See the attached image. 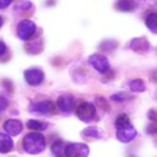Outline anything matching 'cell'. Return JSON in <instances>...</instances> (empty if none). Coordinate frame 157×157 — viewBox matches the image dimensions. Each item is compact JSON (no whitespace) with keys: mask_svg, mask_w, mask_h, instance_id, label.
I'll return each instance as SVG.
<instances>
[{"mask_svg":"<svg viewBox=\"0 0 157 157\" xmlns=\"http://www.w3.org/2000/svg\"><path fill=\"white\" fill-rule=\"evenodd\" d=\"M23 150L29 155H37L45 148V139L40 132L33 131L27 134L22 141Z\"/></svg>","mask_w":157,"mask_h":157,"instance_id":"obj_1","label":"cell"},{"mask_svg":"<svg viewBox=\"0 0 157 157\" xmlns=\"http://www.w3.org/2000/svg\"><path fill=\"white\" fill-rule=\"evenodd\" d=\"M88 153H90V148L86 144L71 142L65 146V156L66 157H87Z\"/></svg>","mask_w":157,"mask_h":157,"instance_id":"obj_2","label":"cell"},{"mask_svg":"<svg viewBox=\"0 0 157 157\" xmlns=\"http://www.w3.org/2000/svg\"><path fill=\"white\" fill-rule=\"evenodd\" d=\"M76 115L82 121H91L96 117V107L90 102H82L76 108Z\"/></svg>","mask_w":157,"mask_h":157,"instance_id":"obj_3","label":"cell"},{"mask_svg":"<svg viewBox=\"0 0 157 157\" xmlns=\"http://www.w3.org/2000/svg\"><path fill=\"white\" fill-rule=\"evenodd\" d=\"M36 32V25L31 20H22L17 25V36L22 40L29 39Z\"/></svg>","mask_w":157,"mask_h":157,"instance_id":"obj_4","label":"cell"},{"mask_svg":"<svg viewBox=\"0 0 157 157\" xmlns=\"http://www.w3.org/2000/svg\"><path fill=\"white\" fill-rule=\"evenodd\" d=\"M88 63L90 65L97 70L98 72H102V74H105L107 71H109V61L108 59L104 56V55H101V54H92L90 58H88Z\"/></svg>","mask_w":157,"mask_h":157,"instance_id":"obj_5","label":"cell"},{"mask_svg":"<svg viewBox=\"0 0 157 157\" xmlns=\"http://www.w3.org/2000/svg\"><path fill=\"white\" fill-rule=\"evenodd\" d=\"M29 110L37 114H53L55 112V105L52 101H40L32 103L29 105Z\"/></svg>","mask_w":157,"mask_h":157,"instance_id":"obj_6","label":"cell"},{"mask_svg":"<svg viewBox=\"0 0 157 157\" xmlns=\"http://www.w3.org/2000/svg\"><path fill=\"white\" fill-rule=\"evenodd\" d=\"M25 80L31 86H38L44 80V74L39 69H28L25 71Z\"/></svg>","mask_w":157,"mask_h":157,"instance_id":"obj_7","label":"cell"},{"mask_svg":"<svg viewBox=\"0 0 157 157\" xmlns=\"http://www.w3.org/2000/svg\"><path fill=\"white\" fill-rule=\"evenodd\" d=\"M136 134H137V131L131 124H129V125H126V126H124L121 129H117V139L119 141H121V142L132 141L135 139Z\"/></svg>","mask_w":157,"mask_h":157,"instance_id":"obj_8","label":"cell"},{"mask_svg":"<svg viewBox=\"0 0 157 157\" xmlns=\"http://www.w3.org/2000/svg\"><path fill=\"white\" fill-rule=\"evenodd\" d=\"M130 48L131 50H134L135 53L139 54H145L146 52H148L150 49V43L146 38L144 37H139V38H132L130 40Z\"/></svg>","mask_w":157,"mask_h":157,"instance_id":"obj_9","label":"cell"},{"mask_svg":"<svg viewBox=\"0 0 157 157\" xmlns=\"http://www.w3.org/2000/svg\"><path fill=\"white\" fill-rule=\"evenodd\" d=\"M4 130L10 136H16L22 131V123L16 119H9L4 123Z\"/></svg>","mask_w":157,"mask_h":157,"instance_id":"obj_10","label":"cell"},{"mask_svg":"<svg viewBox=\"0 0 157 157\" xmlns=\"http://www.w3.org/2000/svg\"><path fill=\"white\" fill-rule=\"evenodd\" d=\"M56 105L61 112L69 113L72 109V105H74V97L71 94H61V96L58 97Z\"/></svg>","mask_w":157,"mask_h":157,"instance_id":"obj_11","label":"cell"},{"mask_svg":"<svg viewBox=\"0 0 157 157\" xmlns=\"http://www.w3.org/2000/svg\"><path fill=\"white\" fill-rule=\"evenodd\" d=\"M13 141L7 134L0 132V153H7L12 150Z\"/></svg>","mask_w":157,"mask_h":157,"instance_id":"obj_12","label":"cell"},{"mask_svg":"<svg viewBox=\"0 0 157 157\" xmlns=\"http://www.w3.org/2000/svg\"><path fill=\"white\" fill-rule=\"evenodd\" d=\"M136 7V0H118L117 9L123 12H130L134 11Z\"/></svg>","mask_w":157,"mask_h":157,"instance_id":"obj_13","label":"cell"},{"mask_svg":"<svg viewBox=\"0 0 157 157\" xmlns=\"http://www.w3.org/2000/svg\"><path fill=\"white\" fill-rule=\"evenodd\" d=\"M52 152L55 157H64L65 156V145L63 140H55L52 144Z\"/></svg>","mask_w":157,"mask_h":157,"instance_id":"obj_14","label":"cell"},{"mask_svg":"<svg viewBox=\"0 0 157 157\" xmlns=\"http://www.w3.org/2000/svg\"><path fill=\"white\" fill-rule=\"evenodd\" d=\"M145 23H146V27L152 33H157V13L156 12L148 13L146 20H145Z\"/></svg>","mask_w":157,"mask_h":157,"instance_id":"obj_15","label":"cell"},{"mask_svg":"<svg viewBox=\"0 0 157 157\" xmlns=\"http://www.w3.org/2000/svg\"><path fill=\"white\" fill-rule=\"evenodd\" d=\"M82 135L88 136V137H94V139H102L103 131L97 126H88L82 131Z\"/></svg>","mask_w":157,"mask_h":157,"instance_id":"obj_16","label":"cell"},{"mask_svg":"<svg viewBox=\"0 0 157 157\" xmlns=\"http://www.w3.org/2000/svg\"><path fill=\"white\" fill-rule=\"evenodd\" d=\"M129 88L132 92H144L146 90V86L141 78H134L129 82Z\"/></svg>","mask_w":157,"mask_h":157,"instance_id":"obj_17","label":"cell"},{"mask_svg":"<svg viewBox=\"0 0 157 157\" xmlns=\"http://www.w3.org/2000/svg\"><path fill=\"white\" fill-rule=\"evenodd\" d=\"M27 126L32 130H37V131H42V130H45L47 129V123H43V121H39V120H28L27 121Z\"/></svg>","mask_w":157,"mask_h":157,"instance_id":"obj_18","label":"cell"},{"mask_svg":"<svg viewBox=\"0 0 157 157\" xmlns=\"http://www.w3.org/2000/svg\"><path fill=\"white\" fill-rule=\"evenodd\" d=\"M129 124H130V120H129V117L126 114H119L115 119V123H114L117 129H121V128H124Z\"/></svg>","mask_w":157,"mask_h":157,"instance_id":"obj_19","label":"cell"},{"mask_svg":"<svg viewBox=\"0 0 157 157\" xmlns=\"http://www.w3.org/2000/svg\"><path fill=\"white\" fill-rule=\"evenodd\" d=\"M132 97L129 94V93H126V92H119V93H115V94H112V97H110V99L112 101H114V102H125V101H129V99H131Z\"/></svg>","mask_w":157,"mask_h":157,"instance_id":"obj_20","label":"cell"},{"mask_svg":"<svg viewBox=\"0 0 157 157\" xmlns=\"http://www.w3.org/2000/svg\"><path fill=\"white\" fill-rule=\"evenodd\" d=\"M31 6H32V4H31L29 1H27V0H21L20 2L16 4L15 10H28Z\"/></svg>","mask_w":157,"mask_h":157,"instance_id":"obj_21","label":"cell"},{"mask_svg":"<svg viewBox=\"0 0 157 157\" xmlns=\"http://www.w3.org/2000/svg\"><path fill=\"white\" fill-rule=\"evenodd\" d=\"M115 47H117V43L113 42V40H105V42H103L101 44V48L103 50H113Z\"/></svg>","mask_w":157,"mask_h":157,"instance_id":"obj_22","label":"cell"},{"mask_svg":"<svg viewBox=\"0 0 157 157\" xmlns=\"http://www.w3.org/2000/svg\"><path fill=\"white\" fill-rule=\"evenodd\" d=\"M147 118L152 121V123H157V110L156 109H150L147 112Z\"/></svg>","mask_w":157,"mask_h":157,"instance_id":"obj_23","label":"cell"},{"mask_svg":"<svg viewBox=\"0 0 157 157\" xmlns=\"http://www.w3.org/2000/svg\"><path fill=\"white\" fill-rule=\"evenodd\" d=\"M146 131H147V134H150V135H157V123L150 124V125L147 126Z\"/></svg>","mask_w":157,"mask_h":157,"instance_id":"obj_24","label":"cell"},{"mask_svg":"<svg viewBox=\"0 0 157 157\" xmlns=\"http://www.w3.org/2000/svg\"><path fill=\"white\" fill-rule=\"evenodd\" d=\"M9 107V102L4 96H0V112H4Z\"/></svg>","mask_w":157,"mask_h":157,"instance_id":"obj_25","label":"cell"},{"mask_svg":"<svg viewBox=\"0 0 157 157\" xmlns=\"http://www.w3.org/2000/svg\"><path fill=\"white\" fill-rule=\"evenodd\" d=\"M97 102H98V104H99L101 107H103L104 110H109V105H108V103L105 102V99H104L103 97H98V98H97Z\"/></svg>","mask_w":157,"mask_h":157,"instance_id":"obj_26","label":"cell"},{"mask_svg":"<svg viewBox=\"0 0 157 157\" xmlns=\"http://www.w3.org/2000/svg\"><path fill=\"white\" fill-rule=\"evenodd\" d=\"M11 2H12V0H0V9H5V7H7Z\"/></svg>","mask_w":157,"mask_h":157,"instance_id":"obj_27","label":"cell"},{"mask_svg":"<svg viewBox=\"0 0 157 157\" xmlns=\"http://www.w3.org/2000/svg\"><path fill=\"white\" fill-rule=\"evenodd\" d=\"M6 52V45L4 42H0V55H2Z\"/></svg>","mask_w":157,"mask_h":157,"instance_id":"obj_28","label":"cell"},{"mask_svg":"<svg viewBox=\"0 0 157 157\" xmlns=\"http://www.w3.org/2000/svg\"><path fill=\"white\" fill-rule=\"evenodd\" d=\"M2 23H4V21H2V17H1V16H0V27H1V26H2Z\"/></svg>","mask_w":157,"mask_h":157,"instance_id":"obj_29","label":"cell"}]
</instances>
